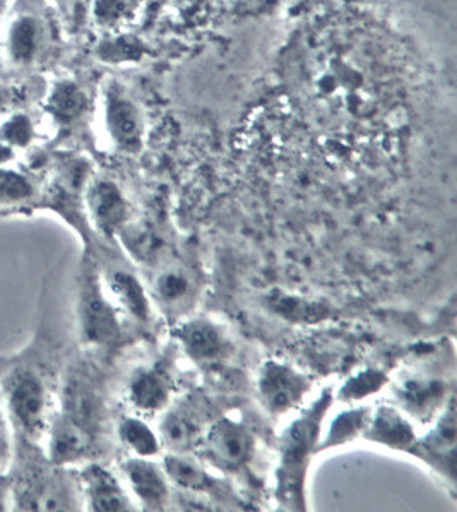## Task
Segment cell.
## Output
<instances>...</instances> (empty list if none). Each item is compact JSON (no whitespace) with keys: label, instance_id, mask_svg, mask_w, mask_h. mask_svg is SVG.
Listing matches in <instances>:
<instances>
[{"label":"cell","instance_id":"obj_1","mask_svg":"<svg viewBox=\"0 0 457 512\" xmlns=\"http://www.w3.org/2000/svg\"><path fill=\"white\" fill-rule=\"evenodd\" d=\"M333 387L300 411L279 435L278 466L274 471V499L281 511H307V475L310 461L317 454L322 423L333 406Z\"/></svg>","mask_w":457,"mask_h":512},{"label":"cell","instance_id":"obj_2","mask_svg":"<svg viewBox=\"0 0 457 512\" xmlns=\"http://www.w3.org/2000/svg\"><path fill=\"white\" fill-rule=\"evenodd\" d=\"M2 394L12 425L30 441H38L48 427V394L40 376L30 369L12 370Z\"/></svg>","mask_w":457,"mask_h":512},{"label":"cell","instance_id":"obj_3","mask_svg":"<svg viewBox=\"0 0 457 512\" xmlns=\"http://www.w3.org/2000/svg\"><path fill=\"white\" fill-rule=\"evenodd\" d=\"M103 124L113 148L124 155H139L146 141V115L131 90L117 79L103 88Z\"/></svg>","mask_w":457,"mask_h":512},{"label":"cell","instance_id":"obj_4","mask_svg":"<svg viewBox=\"0 0 457 512\" xmlns=\"http://www.w3.org/2000/svg\"><path fill=\"white\" fill-rule=\"evenodd\" d=\"M202 458L223 473H238L250 465L256 454V437L237 418L220 417L204 430Z\"/></svg>","mask_w":457,"mask_h":512},{"label":"cell","instance_id":"obj_5","mask_svg":"<svg viewBox=\"0 0 457 512\" xmlns=\"http://www.w3.org/2000/svg\"><path fill=\"white\" fill-rule=\"evenodd\" d=\"M202 278L196 268L180 261H165L156 266L151 280V298L165 317L173 322L189 316L201 297Z\"/></svg>","mask_w":457,"mask_h":512},{"label":"cell","instance_id":"obj_6","mask_svg":"<svg viewBox=\"0 0 457 512\" xmlns=\"http://www.w3.org/2000/svg\"><path fill=\"white\" fill-rule=\"evenodd\" d=\"M312 389V379L290 364L269 358L259 369L257 396L271 417H283L302 406Z\"/></svg>","mask_w":457,"mask_h":512},{"label":"cell","instance_id":"obj_7","mask_svg":"<svg viewBox=\"0 0 457 512\" xmlns=\"http://www.w3.org/2000/svg\"><path fill=\"white\" fill-rule=\"evenodd\" d=\"M172 338L177 340L185 357L204 369L221 364L232 352L225 328L208 317H185L175 322Z\"/></svg>","mask_w":457,"mask_h":512},{"label":"cell","instance_id":"obj_8","mask_svg":"<svg viewBox=\"0 0 457 512\" xmlns=\"http://www.w3.org/2000/svg\"><path fill=\"white\" fill-rule=\"evenodd\" d=\"M78 487L60 471L33 473L14 490V509L19 511H74Z\"/></svg>","mask_w":457,"mask_h":512},{"label":"cell","instance_id":"obj_9","mask_svg":"<svg viewBox=\"0 0 457 512\" xmlns=\"http://www.w3.org/2000/svg\"><path fill=\"white\" fill-rule=\"evenodd\" d=\"M79 328L88 345H113L120 338L119 309L93 276L86 278L79 295Z\"/></svg>","mask_w":457,"mask_h":512},{"label":"cell","instance_id":"obj_10","mask_svg":"<svg viewBox=\"0 0 457 512\" xmlns=\"http://www.w3.org/2000/svg\"><path fill=\"white\" fill-rule=\"evenodd\" d=\"M456 399L449 398L434 427L425 437L416 439L410 454L422 459L447 482L456 483Z\"/></svg>","mask_w":457,"mask_h":512},{"label":"cell","instance_id":"obj_11","mask_svg":"<svg viewBox=\"0 0 457 512\" xmlns=\"http://www.w3.org/2000/svg\"><path fill=\"white\" fill-rule=\"evenodd\" d=\"M86 220L105 237H115L131 220V204L119 185L110 179H91L84 192Z\"/></svg>","mask_w":457,"mask_h":512},{"label":"cell","instance_id":"obj_12","mask_svg":"<svg viewBox=\"0 0 457 512\" xmlns=\"http://www.w3.org/2000/svg\"><path fill=\"white\" fill-rule=\"evenodd\" d=\"M175 384L165 364L146 365L132 372L127 382V401L141 415H158L172 405Z\"/></svg>","mask_w":457,"mask_h":512},{"label":"cell","instance_id":"obj_13","mask_svg":"<svg viewBox=\"0 0 457 512\" xmlns=\"http://www.w3.org/2000/svg\"><path fill=\"white\" fill-rule=\"evenodd\" d=\"M120 470L144 511L167 509L170 504V482L163 466L155 463L153 458L134 456L122 461Z\"/></svg>","mask_w":457,"mask_h":512},{"label":"cell","instance_id":"obj_14","mask_svg":"<svg viewBox=\"0 0 457 512\" xmlns=\"http://www.w3.org/2000/svg\"><path fill=\"white\" fill-rule=\"evenodd\" d=\"M48 456L54 466L78 463L93 446V429L67 411L48 423Z\"/></svg>","mask_w":457,"mask_h":512},{"label":"cell","instance_id":"obj_15","mask_svg":"<svg viewBox=\"0 0 457 512\" xmlns=\"http://www.w3.org/2000/svg\"><path fill=\"white\" fill-rule=\"evenodd\" d=\"M204 430L201 408L194 401H184L163 411L158 435L168 453H190L201 444Z\"/></svg>","mask_w":457,"mask_h":512},{"label":"cell","instance_id":"obj_16","mask_svg":"<svg viewBox=\"0 0 457 512\" xmlns=\"http://www.w3.org/2000/svg\"><path fill=\"white\" fill-rule=\"evenodd\" d=\"M78 482L84 504L90 511L127 512L136 509L119 478L105 466H84Z\"/></svg>","mask_w":457,"mask_h":512},{"label":"cell","instance_id":"obj_17","mask_svg":"<svg viewBox=\"0 0 457 512\" xmlns=\"http://www.w3.org/2000/svg\"><path fill=\"white\" fill-rule=\"evenodd\" d=\"M362 435L368 442L408 454L418 439L413 425L404 417L403 411L391 405H380L370 411L367 427Z\"/></svg>","mask_w":457,"mask_h":512},{"label":"cell","instance_id":"obj_18","mask_svg":"<svg viewBox=\"0 0 457 512\" xmlns=\"http://www.w3.org/2000/svg\"><path fill=\"white\" fill-rule=\"evenodd\" d=\"M105 286L117 309L124 310L127 316L141 324L151 319V298L136 274L127 273L124 269H113L107 273Z\"/></svg>","mask_w":457,"mask_h":512},{"label":"cell","instance_id":"obj_19","mask_svg":"<svg viewBox=\"0 0 457 512\" xmlns=\"http://www.w3.org/2000/svg\"><path fill=\"white\" fill-rule=\"evenodd\" d=\"M396 396H398L399 405L403 406L410 415L420 420L425 418L432 420L440 406L446 405V382L410 377L406 381L399 382Z\"/></svg>","mask_w":457,"mask_h":512},{"label":"cell","instance_id":"obj_20","mask_svg":"<svg viewBox=\"0 0 457 512\" xmlns=\"http://www.w3.org/2000/svg\"><path fill=\"white\" fill-rule=\"evenodd\" d=\"M45 110L59 126H76L90 110V96L81 84L72 79H62L48 93Z\"/></svg>","mask_w":457,"mask_h":512},{"label":"cell","instance_id":"obj_21","mask_svg":"<svg viewBox=\"0 0 457 512\" xmlns=\"http://www.w3.org/2000/svg\"><path fill=\"white\" fill-rule=\"evenodd\" d=\"M161 466L165 470L168 482L190 494L211 492L218 483L196 458L190 456V453H168L163 458Z\"/></svg>","mask_w":457,"mask_h":512},{"label":"cell","instance_id":"obj_22","mask_svg":"<svg viewBox=\"0 0 457 512\" xmlns=\"http://www.w3.org/2000/svg\"><path fill=\"white\" fill-rule=\"evenodd\" d=\"M45 26L35 16H19L11 24L7 43L12 60L18 64H31L42 55L45 48Z\"/></svg>","mask_w":457,"mask_h":512},{"label":"cell","instance_id":"obj_23","mask_svg":"<svg viewBox=\"0 0 457 512\" xmlns=\"http://www.w3.org/2000/svg\"><path fill=\"white\" fill-rule=\"evenodd\" d=\"M117 435L120 442L124 444L134 456L139 458H155L161 453L160 435L149 427L141 417L120 418L117 425Z\"/></svg>","mask_w":457,"mask_h":512},{"label":"cell","instance_id":"obj_24","mask_svg":"<svg viewBox=\"0 0 457 512\" xmlns=\"http://www.w3.org/2000/svg\"><path fill=\"white\" fill-rule=\"evenodd\" d=\"M144 55H146V45L134 33H115L100 40L96 47V57L101 62L112 64V66L136 64L144 59Z\"/></svg>","mask_w":457,"mask_h":512},{"label":"cell","instance_id":"obj_25","mask_svg":"<svg viewBox=\"0 0 457 512\" xmlns=\"http://www.w3.org/2000/svg\"><path fill=\"white\" fill-rule=\"evenodd\" d=\"M368 417H370V408H365V406L341 411L331 423L326 439L317 444V453L333 449V447L345 446L348 442L358 439L367 427Z\"/></svg>","mask_w":457,"mask_h":512},{"label":"cell","instance_id":"obj_26","mask_svg":"<svg viewBox=\"0 0 457 512\" xmlns=\"http://www.w3.org/2000/svg\"><path fill=\"white\" fill-rule=\"evenodd\" d=\"M120 240L124 244L132 259L141 264H153L160 259V240L156 237L155 230L144 223H125L119 233Z\"/></svg>","mask_w":457,"mask_h":512},{"label":"cell","instance_id":"obj_27","mask_svg":"<svg viewBox=\"0 0 457 512\" xmlns=\"http://www.w3.org/2000/svg\"><path fill=\"white\" fill-rule=\"evenodd\" d=\"M387 381H389V377L380 370H363L357 376L351 377L350 381H346L339 389L338 396H334V398L345 401V403L360 401L370 394L379 393L380 389L386 386Z\"/></svg>","mask_w":457,"mask_h":512},{"label":"cell","instance_id":"obj_28","mask_svg":"<svg viewBox=\"0 0 457 512\" xmlns=\"http://www.w3.org/2000/svg\"><path fill=\"white\" fill-rule=\"evenodd\" d=\"M136 0H91V16L105 30H115L131 18Z\"/></svg>","mask_w":457,"mask_h":512},{"label":"cell","instance_id":"obj_29","mask_svg":"<svg viewBox=\"0 0 457 512\" xmlns=\"http://www.w3.org/2000/svg\"><path fill=\"white\" fill-rule=\"evenodd\" d=\"M33 184L23 173L14 172L0 165V203H24L33 197Z\"/></svg>","mask_w":457,"mask_h":512},{"label":"cell","instance_id":"obj_30","mask_svg":"<svg viewBox=\"0 0 457 512\" xmlns=\"http://www.w3.org/2000/svg\"><path fill=\"white\" fill-rule=\"evenodd\" d=\"M31 136H33L31 122L26 115H14L0 129V139L9 146H26L30 143Z\"/></svg>","mask_w":457,"mask_h":512},{"label":"cell","instance_id":"obj_31","mask_svg":"<svg viewBox=\"0 0 457 512\" xmlns=\"http://www.w3.org/2000/svg\"><path fill=\"white\" fill-rule=\"evenodd\" d=\"M12 458L11 429L2 410H0V473L9 468Z\"/></svg>","mask_w":457,"mask_h":512},{"label":"cell","instance_id":"obj_32","mask_svg":"<svg viewBox=\"0 0 457 512\" xmlns=\"http://www.w3.org/2000/svg\"><path fill=\"white\" fill-rule=\"evenodd\" d=\"M54 2L71 23L78 21L79 14L88 4V0H54Z\"/></svg>","mask_w":457,"mask_h":512},{"label":"cell","instance_id":"obj_33","mask_svg":"<svg viewBox=\"0 0 457 512\" xmlns=\"http://www.w3.org/2000/svg\"><path fill=\"white\" fill-rule=\"evenodd\" d=\"M19 98V93L14 86H0V114L11 107Z\"/></svg>","mask_w":457,"mask_h":512}]
</instances>
